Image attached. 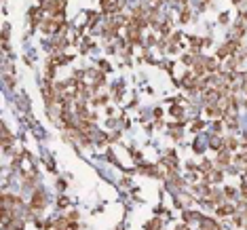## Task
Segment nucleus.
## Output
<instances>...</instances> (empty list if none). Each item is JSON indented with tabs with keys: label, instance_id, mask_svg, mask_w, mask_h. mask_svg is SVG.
<instances>
[{
	"label": "nucleus",
	"instance_id": "f257e3e1",
	"mask_svg": "<svg viewBox=\"0 0 247 230\" xmlns=\"http://www.w3.org/2000/svg\"><path fill=\"white\" fill-rule=\"evenodd\" d=\"M32 201H34V203H32V205H34V207H36V209H40V207H42V205H45V196H42V192H36V194H34V198H32Z\"/></svg>",
	"mask_w": 247,
	"mask_h": 230
},
{
	"label": "nucleus",
	"instance_id": "f03ea898",
	"mask_svg": "<svg viewBox=\"0 0 247 230\" xmlns=\"http://www.w3.org/2000/svg\"><path fill=\"white\" fill-rule=\"evenodd\" d=\"M178 230H188V228H178Z\"/></svg>",
	"mask_w": 247,
	"mask_h": 230
}]
</instances>
